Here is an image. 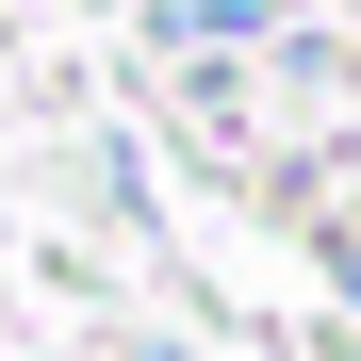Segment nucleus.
Segmentation results:
<instances>
[{
    "label": "nucleus",
    "mask_w": 361,
    "mask_h": 361,
    "mask_svg": "<svg viewBox=\"0 0 361 361\" xmlns=\"http://www.w3.org/2000/svg\"><path fill=\"white\" fill-rule=\"evenodd\" d=\"M148 33L164 49H247V33H279V0H148Z\"/></svg>",
    "instance_id": "obj_1"
}]
</instances>
